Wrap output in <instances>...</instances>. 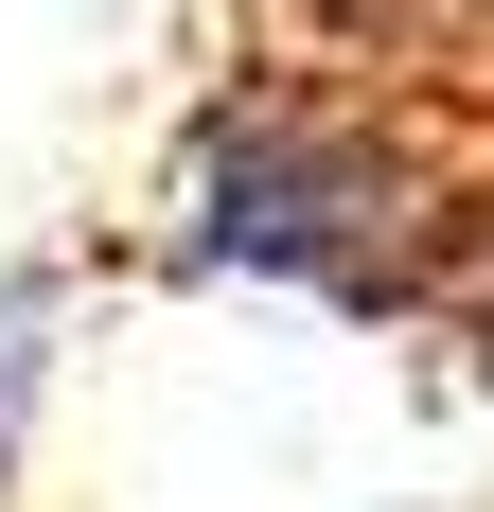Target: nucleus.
<instances>
[{
	"label": "nucleus",
	"mask_w": 494,
	"mask_h": 512,
	"mask_svg": "<svg viewBox=\"0 0 494 512\" xmlns=\"http://www.w3.org/2000/svg\"><path fill=\"white\" fill-rule=\"evenodd\" d=\"M442 318H459V354H477V389H494V212L459 230V265H442Z\"/></svg>",
	"instance_id": "nucleus-3"
},
{
	"label": "nucleus",
	"mask_w": 494,
	"mask_h": 512,
	"mask_svg": "<svg viewBox=\"0 0 494 512\" xmlns=\"http://www.w3.org/2000/svg\"><path fill=\"white\" fill-rule=\"evenodd\" d=\"M459 177L442 142L371 89H230L177 159V265L195 283H300V301H442L459 265Z\"/></svg>",
	"instance_id": "nucleus-1"
},
{
	"label": "nucleus",
	"mask_w": 494,
	"mask_h": 512,
	"mask_svg": "<svg viewBox=\"0 0 494 512\" xmlns=\"http://www.w3.org/2000/svg\"><path fill=\"white\" fill-rule=\"evenodd\" d=\"M53 318H71V283L18 265L0 283V512H18V460H36V407H53Z\"/></svg>",
	"instance_id": "nucleus-2"
},
{
	"label": "nucleus",
	"mask_w": 494,
	"mask_h": 512,
	"mask_svg": "<svg viewBox=\"0 0 494 512\" xmlns=\"http://www.w3.org/2000/svg\"><path fill=\"white\" fill-rule=\"evenodd\" d=\"M424 36H459V53H494V0H424Z\"/></svg>",
	"instance_id": "nucleus-4"
}]
</instances>
